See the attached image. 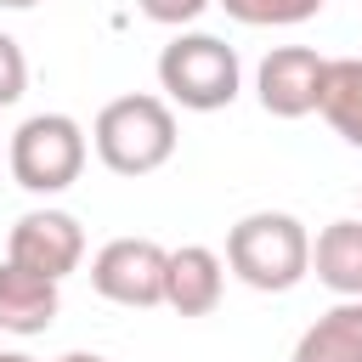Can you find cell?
Here are the masks:
<instances>
[{"instance_id": "obj_1", "label": "cell", "mask_w": 362, "mask_h": 362, "mask_svg": "<svg viewBox=\"0 0 362 362\" xmlns=\"http://www.w3.org/2000/svg\"><path fill=\"white\" fill-rule=\"evenodd\" d=\"M90 141H96V158L113 175H153L175 153V113H170L164 96L130 90V96H113L96 113Z\"/></svg>"}, {"instance_id": "obj_2", "label": "cell", "mask_w": 362, "mask_h": 362, "mask_svg": "<svg viewBox=\"0 0 362 362\" xmlns=\"http://www.w3.org/2000/svg\"><path fill=\"white\" fill-rule=\"evenodd\" d=\"M226 266L260 288V294H283L311 272V238L294 215L283 209H255L226 232Z\"/></svg>"}, {"instance_id": "obj_3", "label": "cell", "mask_w": 362, "mask_h": 362, "mask_svg": "<svg viewBox=\"0 0 362 362\" xmlns=\"http://www.w3.org/2000/svg\"><path fill=\"white\" fill-rule=\"evenodd\" d=\"M238 51L215 34H175L158 51V85L170 90V102L192 107V113H215L238 96Z\"/></svg>"}, {"instance_id": "obj_4", "label": "cell", "mask_w": 362, "mask_h": 362, "mask_svg": "<svg viewBox=\"0 0 362 362\" xmlns=\"http://www.w3.org/2000/svg\"><path fill=\"white\" fill-rule=\"evenodd\" d=\"M6 164H11L23 192H62L85 170V130L68 113H34L11 130Z\"/></svg>"}, {"instance_id": "obj_5", "label": "cell", "mask_w": 362, "mask_h": 362, "mask_svg": "<svg viewBox=\"0 0 362 362\" xmlns=\"http://www.w3.org/2000/svg\"><path fill=\"white\" fill-rule=\"evenodd\" d=\"M164 272H170V249H158L153 238H113L90 260L96 294L113 305H136V311L164 305Z\"/></svg>"}, {"instance_id": "obj_6", "label": "cell", "mask_w": 362, "mask_h": 362, "mask_svg": "<svg viewBox=\"0 0 362 362\" xmlns=\"http://www.w3.org/2000/svg\"><path fill=\"white\" fill-rule=\"evenodd\" d=\"M6 260L28 266V272H45V277H68L79 260H85V232L68 209H28L11 238H6Z\"/></svg>"}, {"instance_id": "obj_7", "label": "cell", "mask_w": 362, "mask_h": 362, "mask_svg": "<svg viewBox=\"0 0 362 362\" xmlns=\"http://www.w3.org/2000/svg\"><path fill=\"white\" fill-rule=\"evenodd\" d=\"M322 74H328V57H317L311 45H277L266 62H260V107L277 113V119H305L317 113L322 102Z\"/></svg>"}, {"instance_id": "obj_8", "label": "cell", "mask_w": 362, "mask_h": 362, "mask_svg": "<svg viewBox=\"0 0 362 362\" xmlns=\"http://www.w3.org/2000/svg\"><path fill=\"white\" fill-rule=\"evenodd\" d=\"M221 288H226V272H221V255L215 249H204V243L170 249V272H164V305L170 311L209 317L221 305Z\"/></svg>"}, {"instance_id": "obj_9", "label": "cell", "mask_w": 362, "mask_h": 362, "mask_svg": "<svg viewBox=\"0 0 362 362\" xmlns=\"http://www.w3.org/2000/svg\"><path fill=\"white\" fill-rule=\"evenodd\" d=\"M57 277H45V272H28V266H17V260H6L0 266V328L6 334H17V339H28V334H45L51 322H57Z\"/></svg>"}, {"instance_id": "obj_10", "label": "cell", "mask_w": 362, "mask_h": 362, "mask_svg": "<svg viewBox=\"0 0 362 362\" xmlns=\"http://www.w3.org/2000/svg\"><path fill=\"white\" fill-rule=\"evenodd\" d=\"M311 266L339 300H362V221H328L311 243Z\"/></svg>"}, {"instance_id": "obj_11", "label": "cell", "mask_w": 362, "mask_h": 362, "mask_svg": "<svg viewBox=\"0 0 362 362\" xmlns=\"http://www.w3.org/2000/svg\"><path fill=\"white\" fill-rule=\"evenodd\" d=\"M288 362H362V300H339L334 311H322Z\"/></svg>"}, {"instance_id": "obj_12", "label": "cell", "mask_w": 362, "mask_h": 362, "mask_svg": "<svg viewBox=\"0 0 362 362\" xmlns=\"http://www.w3.org/2000/svg\"><path fill=\"white\" fill-rule=\"evenodd\" d=\"M317 113H322L351 147H362V57H334V62H328Z\"/></svg>"}, {"instance_id": "obj_13", "label": "cell", "mask_w": 362, "mask_h": 362, "mask_svg": "<svg viewBox=\"0 0 362 362\" xmlns=\"http://www.w3.org/2000/svg\"><path fill=\"white\" fill-rule=\"evenodd\" d=\"M226 17L249 23V28H288V23H305L322 11V0H221Z\"/></svg>"}, {"instance_id": "obj_14", "label": "cell", "mask_w": 362, "mask_h": 362, "mask_svg": "<svg viewBox=\"0 0 362 362\" xmlns=\"http://www.w3.org/2000/svg\"><path fill=\"white\" fill-rule=\"evenodd\" d=\"M28 85V62H23V45L11 34H0V107H11Z\"/></svg>"}, {"instance_id": "obj_15", "label": "cell", "mask_w": 362, "mask_h": 362, "mask_svg": "<svg viewBox=\"0 0 362 362\" xmlns=\"http://www.w3.org/2000/svg\"><path fill=\"white\" fill-rule=\"evenodd\" d=\"M153 23H164V28H181V23H192V17H204L209 11V0H136Z\"/></svg>"}, {"instance_id": "obj_16", "label": "cell", "mask_w": 362, "mask_h": 362, "mask_svg": "<svg viewBox=\"0 0 362 362\" xmlns=\"http://www.w3.org/2000/svg\"><path fill=\"white\" fill-rule=\"evenodd\" d=\"M57 362H107V356H96V351H68V356H57Z\"/></svg>"}, {"instance_id": "obj_17", "label": "cell", "mask_w": 362, "mask_h": 362, "mask_svg": "<svg viewBox=\"0 0 362 362\" xmlns=\"http://www.w3.org/2000/svg\"><path fill=\"white\" fill-rule=\"evenodd\" d=\"M0 6H11V11H28V6H40V0H0Z\"/></svg>"}, {"instance_id": "obj_18", "label": "cell", "mask_w": 362, "mask_h": 362, "mask_svg": "<svg viewBox=\"0 0 362 362\" xmlns=\"http://www.w3.org/2000/svg\"><path fill=\"white\" fill-rule=\"evenodd\" d=\"M0 362H34V356H23V351H0Z\"/></svg>"}]
</instances>
